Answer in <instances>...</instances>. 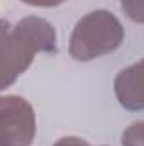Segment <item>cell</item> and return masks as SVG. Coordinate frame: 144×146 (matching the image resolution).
I'll use <instances>...</instances> for the list:
<instances>
[{"label":"cell","instance_id":"6","mask_svg":"<svg viewBox=\"0 0 144 146\" xmlns=\"http://www.w3.org/2000/svg\"><path fill=\"white\" fill-rule=\"evenodd\" d=\"M126 15L137 24H144V0H119Z\"/></svg>","mask_w":144,"mask_h":146},{"label":"cell","instance_id":"5","mask_svg":"<svg viewBox=\"0 0 144 146\" xmlns=\"http://www.w3.org/2000/svg\"><path fill=\"white\" fill-rule=\"evenodd\" d=\"M122 146H144V121H136L122 133Z\"/></svg>","mask_w":144,"mask_h":146},{"label":"cell","instance_id":"3","mask_svg":"<svg viewBox=\"0 0 144 146\" xmlns=\"http://www.w3.org/2000/svg\"><path fill=\"white\" fill-rule=\"evenodd\" d=\"M0 146H31L36 138V112L20 95L0 99Z\"/></svg>","mask_w":144,"mask_h":146},{"label":"cell","instance_id":"2","mask_svg":"<svg viewBox=\"0 0 144 146\" xmlns=\"http://www.w3.org/2000/svg\"><path fill=\"white\" fill-rule=\"evenodd\" d=\"M124 41V26L108 10L83 15L70 36V54L76 61H92L114 53Z\"/></svg>","mask_w":144,"mask_h":146},{"label":"cell","instance_id":"8","mask_svg":"<svg viewBox=\"0 0 144 146\" xmlns=\"http://www.w3.org/2000/svg\"><path fill=\"white\" fill-rule=\"evenodd\" d=\"M27 5H34V7H42V9H51V7H58L61 3H65L66 0H20Z\"/></svg>","mask_w":144,"mask_h":146},{"label":"cell","instance_id":"7","mask_svg":"<svg viewBox=\"0 0 144 146\" xmlns=\"http://www.w3.org/2000/svg\"><path fill=\"white\" fill-rule=\"evenodd\" d=\"M53 146H92L88 141L78 138V136H65L61 139H58Z\"/></svg>","mask_w":144,"mask_h":146},{"label":"cell","instance_id":"4","mask_svg":"<svg viewBox=\"0 0 144 146\" xmlns=\"http://www.w3.org/2000/svg\"><path fill=\"white\" fill-rule=\"evenodd\" d=\"M114 92L124 109L144 110V58L117 73Z\"/></svg>","mask_w":144,"mask_h":146},{"label":"cell","instance_id":"1","mask_svg":"<svg viewBox=\"0 0 144 146\" xmlns=\"http://www.w3.org/2000/svg\"><path fill=\"white\" fill-rule=\"evenodd\" d=\"M58 51V36L51 22L42 17L27 15L15 26L2 22V68L0 88L5 90L26 72L37 53L53 54Z\"/></svg>","mask_w":144,"mask_h":146}]
</instances>
